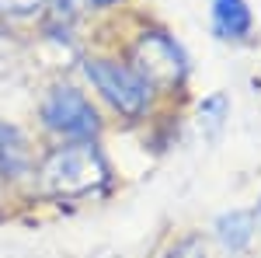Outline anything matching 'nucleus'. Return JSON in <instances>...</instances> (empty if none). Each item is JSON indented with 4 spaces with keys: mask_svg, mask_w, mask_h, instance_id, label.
<instances>
[{
    "mask_svg": "<svg viewBox=\"0 0 261 258\" xmlns=\"http://www.w3.org/2000/svg\"><path fill=\"white\" fill-rule=\"evenodd\" d=\"M108 160L91 139H73L56 147L39 168L42 192L53 199H84L108 185Z\"/></svg>",
    "mask_w": 261,
    "mask_h": 258,
    "instance_id": "obj_1",
    "label": "nucleus"
},
{
    "mask_svg": "<svg viewBox=\"0 0 261 258\" xmlns=\"http://www.w3.org/2000/svg\"><path fill=\"white\" fill-rule=\"evenodd\" d=\"M87 80L101 91V98L108 101L115 112L129 115V119H140L143 112L150 108V95L153 87L125 63H115V60H87L84 66Z\"/></svg>",
    "mask_w": 261,
    "mask_h": 258,
    "instance_id": "obj_2",
    "label": "nucleus"
},
{
    "mask_svg": "<svg viewBox=\"0 0 261 258\" xmlns=\"http://www.w3.org/2000/svg\"><path fill=\"white\" fill-rule=\"evenodd\" d=\"M133 70L150 87H174L188 74V60L167 32H143L140 42L133 45Z\"/></svg>",
    "mask_w": 261,
    "mask_h": 258,
    "instance_id": "obj_3",
    "label": "nucleus"
},
{
    "mask_svg": "<svg viewBox=\"0 0 261 258\" xmlns=\"http://www.w3.org/2000/svg\"><path fill=\"white\" fill-rule=\"evenodd\" d=\"M42 119L53 133L70 139H94L101 129V119L94 112V105L84 98V91L63 84V87H53L45 101H42Z\"/></svg>",
    "mask_w": 261,
    "mask_h": 258,
    "instance_id": "obj_4",
    "label": "nucleus"
},
{
    "mask_svg": "<svg viewBox=\"0 0 261 258\" xmlns=\"http://www.w3.org/2000/svg\"><path fill=\"white\" fill-rule=\"evenodd\" d=\"M32 175V147L18 126L0 122V178H24Z\"/></svg>",
    "mask_w": 261,
    "mask_h": 258,
    "instance_id": "obj_5",
    "label": "nucleus"
},
{
    "mask_svg": "<svg viewBox=\"0 0 261 258\" xmlns=\"http://www.w3.org/2000/svg\"><path fill=\"white\" fill-rule=\"evenodd\" d=\"M251 25L254 21L247 0H213V28L220 39H244Z\"/></svg>",
    "mask_w": 261,
    "mask_h": 258,
    "instance_id": "obj_6",
    "label": "nucleus"
},
{
    "mask_svg": "<svg viewBox=\"0 0 261 258\" xmlns=\"http://www.w3.org/2000/svg\"><path fill=\"white\" fill-rule=\"evenodd\" d=\"M216 238L226 251H244L254 238V213L251 209H230L216 220Z\"/></svg>",
    "mask_w": 261,
    "mask_h": 258,
    "instance_id": "obj_7",
    "label": "nucleus"
},
{
    "mask_svg": "<svg viewBox=\"0 0 261 258\" xmlns=\"http://www.w3.org/2000/svg\"><path fill=\"white\" fill-rule=\"evenodd\" d=\"M226 112H230V101H226V95H209V98L199 105V122L205 126V136H209V139L220 136Z\"/></svg>",
    "mask_w": 261,
    "mask_h": 258,
    "instance_id": "obj_8",
    "label": "nucleus"
},
{
    "mask_svg": "<svg viewBox=\"0 0 261 258\" xmlns=\"http://www.w3.org/2000/svg\"><path fill=\"white\" fill-rule=\"evenodd\" d=\"M49 0H0V14H7V18H28V14H35L42 11Z\"/></svg>",
    "mask_w": 261,
    "mask_h": 258,
    "instance_id": "obj_9",
    "label": "nucleus"
},
{
    "mask_svg": "<svg viewBox=\"0 0 261 258\" xmlns=\"http://www.w3.org/2000/svg\"><path fill=\"white\" fill-rule=\"evenodd\" d=\"M171 258H205V251H202V241H199V238L181 241L178 248L171 251Z\"/></svg>",
    "mask_w": 261,
    "mask_h": 258,
    "instance_id": "obj_10",
    "label": "nucleus"
},
{
    "mask_svg": "<svg viewBox=\"0 0 261 258\" xmlns=\"http://www.w3.org/2000/svg\"><path fill=\"white\" fill-rule=\"evenodd\" d=\"M91 7H112V4H119V0H87Z\"/></svg>",
    "mask_w": 261,
    "mask_h": 258,
    "instance_id": "obj_11",
    "label": "nucleus"
},
{
    "mask_svg": "<svg viewBox=\"0 0 261 258\" xmlns=\"http://www.w3.org/2000/svg\"><path fill=\"white\" fill-rule=\"evenodd\" d=\"M258 209H261V206H258Z\"/></svg>",
    "mask_w": 261,
    "mask_h": 258,
    "instance_id": "obj_12",
    "label": "nucleus"
}]
</instances>
